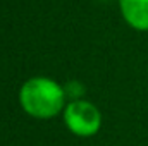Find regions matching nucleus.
Here are the masks:
<instances>
[{
  "label": "nucleus",
  "mask_w": 148,
  "mask_h": 146,
  "mask_svg": "<svg viewBox=\"0 0 148 146\" xmlns=\"http://www.w3.org/2000/svg\"><path fill=\"white\" fill-rule=\"evenodd\" d=\"M119 7L131 28L148 31V0H119Z\"/></svg>",
  "instance_id": "obj_3"
},
{
  "label": "nucleus",
  "mask_w": 148,
  "mask_h": 146,
  "mask_svg": "<svg viewBox=\"0 0 148 146\" xmlns=\"http://www.w3.org/2000/svg\"><path fill=\"white\" fill-rule=\"evenodd\" d=\"M64 88L48 77H31L19 91L23 110L35 119H52L66 108Z\"/></svg>",
  "instance_id": "obj_1"
},
{
  "label": "nucleus",
  "mask_w": 148,
  "mask_h": 146,
  "mask_svg": "<svg viewBox=\"0 0 148 146\" xmlns=\"http://www.w3.org/2000/svg\"><path fill=\"white\" fill-rule=\"evenodd\" d=\"M64 91H66V96L71 98V102H76V100H79L83 96L84 88H83V84L79 81H71V83H67L64 86Z\"/></svg>",
  "instance_id": "obj_4"
},
{
  "label": "nucleus",
  "mask_w": 148,
  "mask_h": 146,
  "mask_svg": "<svg viewBox=\"0 0 148 146\" xmlns=\"http://www.w3.org/2000/svg\"><path fill=\"white\" fill-rule=\"evenodd\" d=\"M64 122L67 129L81 138L95 136L102 127V113L91 102L76 100L64 108Z\"/></svg>",
  "instance_id": "obj_2"
}]
</instances>
